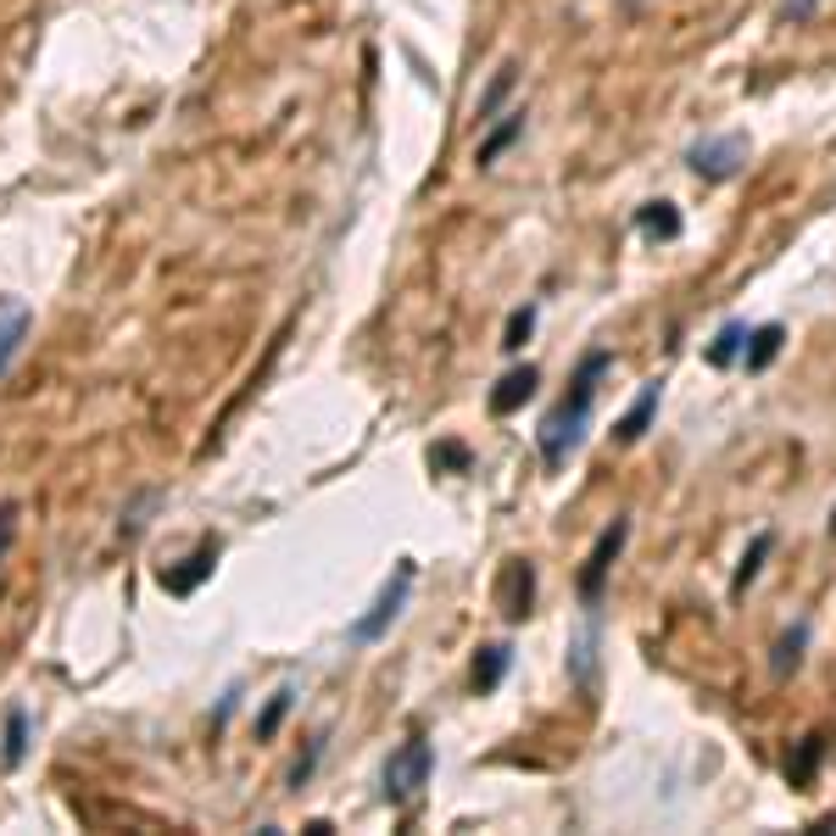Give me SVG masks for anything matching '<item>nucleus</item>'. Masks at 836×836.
I'll list each match as a JSON object with an SVG mask.
<instances>
[{"label":"nucleus","mask_w":836,"mask_h":836,"mask_svg":"<svg viewBox=\"0 0 836 836\" xmlns=\"http://www.w3.org/2000/svg\"><path fill=\"white\" fill-rule=\"evenodd\" d=\"M519 135H525V107H519V112H508L502 123H491V135L475 146V162H480V168H491V162H497V157L519 140Z\"/></svg>","instance_id":"nucleus-11"},{"label":"nucleus","mask_w":836,"mask_h":836,"mask_svg":"<svg viewBox=\"0 0 836 836\" xmlns=\"http://www.w3.org/2000/svg\"><path fill=\"white\" fill-rule=\"evenodd\" d=\"M569 675H575V686H580V691H591V686H597V614H591V625L580 630V641L569 647Z\"/></svg>","instance_id":"nucleus-13"},{"label":"nucleus","mask_w":836,"mask_h":836,"mask_svg":"<svg viewBox=\"0 0 836 836\" xmlns=\"http://www.w3.org/2000/svg\"><path fill=\"white\" fill-rule=\"evenodd\" d=\"M780 346H786V329H780V324H758V329L747 335V351H742L747 374H764V368L780 357Z\"/></svg>","instance_id":"nucleus-10"},{"label":"nucleus","mask_w":836,"mask_h":836,"mask_svg":"<svg viewBox=\"0 0 836 836\" xmlns=\"http://www.w3.org/2000/svg\"><path fill=\"white\" fill-rule=\"evenodd\" d=\"M636 229H641V235H658V240H675V235H680L675 201H647V207L636 212Z\"/></svg>","instance_id":"nucleus-17"},{"label":"nucleus","mask_w":836,"mask_h":836,"mask_svg":"<svg viewBox=\"0 0 836 836\" xmlns=\"http://www.w3.org/2000/svg\"><path fill=\"white\" fill-rule=\"evenodd\" d=\"M412 575H418V564H412V558H401V564H396V575H390V580L379 586V597H374V608H368V614H362V619L351 625V641H357V647H362V641H379V636H385V630L396 625V614L407 608V591H412Z\"/></svg>","instance_id":"nucleus-2"},{"label":"nucleus","mask_w":836,"mask_h":836,"mask_svg":"<svg viewBox=\"0 0 836 836\" xmlns=\"http://www.w3.org/2000/svg\"><path fill=\"white\" fill-rule=\"evenodd\" d=\"M23 758H29V708L12 703V708H7V730H0V764L18 769Z\"/></svg>","instance_id":"nucleus-9"},{"label":"nucleus","mask_w":836,"mask_h":836,"mask_svg":"<svg viewBox=\"0 0 836 836\" xmlns=\"http://www.w3.org/2000/svg\"><path fill=\"white\" fill-rule=\"evenodd\" d=\"M803 647H808V625L797 619V625H792V630L775 641V658H769V669H775V675H792V669L803 664Z\"/></svg>","instance_id":"nucleus-20"},{"label":"nucleus","mask_w":836,"mask_h":836,"mask_svg":"<svg viewBox=\"0 0 836 836\" xmlns=\"http://www.w3.org/2000/svg\"><path fill=\"white\" fill-rule=\"evenodd\" d=\"M296 708V686H279L273 697H268V708L257 714V742H273V730L285 725V714Z\"/></svg>","instance_id":"nucleus-21"},{"label":"nucleus","mask_w":836,"mask_h":836,"mask_svg":"<svg viewBox=\"0 0 836 836\" xmlns=\"http://www.w3.org/2000/svg\"><path fill=\"white\" fill-rule=\"evenodd\" d=\"M747 335H753V329H747L742 318H730V324L714 335V346H708V362H714V368H730V362L747 351Z\"/></svg>","instance_id":"nucleus-18"},{"label":"nucleus","mask_w":836,"mask_h":836,"mask_svg":"<svg viewBox=\"0 0 836 836\" xmlns=\"http://www.w3.org/2000/svg\"><path fill=\"white\" fill-rule=\"evenodd\" d=\"M29 329H34V312H29L18 296H0V374H7V368L18 362V351H23Z\"/></svg>","instance_id":"nucleus-5"},{"label":"nucleus","mask_w":836,"mask_h":836,"mask_svg":"<svg viewBox=\"0 0 836 836\" xmlns=\"http://www.w3.org/2000/svg\"><path fill=\"white\" fill-rule=\"evenodd\" d=\"M430 464H436V469H469V447H464V441H447V447L430 452Z\"/></svg>","instance_id":"nucleus-23"},{"label":"nucleus","mask_w":836,"mask_h":836,"mask_svg":"<svg viewBox=\"0 0 836 836\" xmlns=\"http://www.w3.org/2000/svg\"><path fill=\"white\" fill-rule=\"evenodd\" d=\"M769 553H775V530H758V536H753V547L742 553V569H736V580H730V591H736V597H742V591L758 580V569H764V558H769Z\"/></svg>","instance_id":"nucleus-19"},{"label":"nucleus","mask_w":836,"mask_h":836,"mask_svg":"<svg viewBox=\"0 0 836 836\" xmlns=\"http://www.w3.org/2000/svg\"><path fill=\"white\" fill-rule=\"evenodd\" d=\"M514 84H519V68H514V62H508V68H497V79L486 84V96H480V107H475V118H480V129L502 118V101L514 96Z\"/></svg>","instance_id":"nucleus-14"},{"label":"nucleus","mask_w":836,"mask_h":836,"mask_svg":"<svg viewBox=\"0 0 836 836\" xmlns=\"http://www.w3.org/2000/svg\"><path fill=\"white\" fill-rule=\"evenodd\" d=\"M742 162H747V140H742V135H714V140H697V146L686 151V168H691L703 185L736 179Z\"/></svg>","instance_id":"nucleus-3"},{"label":"nucleus","mask_w":836,"mask_h":836,"mask_svg":"<svg viewBox=\"0 0 836 836\" xmlns=\"http://www.w3.org/2000/svg\"><path fill=\"white\" fill-rule=\"evenodd\" d=\"M12 536H18V502H0V558H7Z\"/></svg>","instance_id":"nucleus-24"},{"label":"nucleus","mask_w":836,"mask_h":836,"mask_svg":"<svg viewBox=\"0 0 836 836\" xmlns=\"http://www.w3.org/2000/svg\"><path fill=\"white\" fill-rule=\"evenodd\" d=\"M653 412H658V385H641V396L630 401V412L614 425V441H619V447H636V441L653 430Z\"/></svg>","instance_id":"nucleus-8"},{"label":"nucleus","mask_w":836,"mask_h":836,"mask_svg":"<svg viewBox=\"0 0 836 836\" xmlns=\"http://www.w3.org/2000/svg\"><path fill=\"white\" fill-rule=\"evenodd\" d=\"M625 541H630V519H614V525L597 536V547H591V558H586V569H580V597H586V608H597V603H603L608 569L619 564Z\"/></svg>","instance_id":"nucleus-4"},{"label":"nucleus","mask_w":836,"mask_h":836,"mask_svg":"<svg viewBox=\"0 0 836 836\" xmlns=\"http://www.w3.org/2000/svg\"><path fill=\"white\" fill-rule=\"evenodd\" d=\"M530 597H536V569H530L525 558H514V564H508V603H502V614L519 625V619L530 614Z\"/></svg>","instance_id":"nucleus-12"},{"label":"nucleus","mask_w":836,"mask_h":836,"mask_svg":"<svg viewBox=\"0 0 836 836\" xmlns=\"http://www.w3.org/2000/svg\"><path fill=\"white\" fill-rule=\"evenodd\" d=\"M508 664H514V647H480V658H475V691H497L502 686V675H508Z\"/></svg>","instance_id":"nucleus-15"},{"label":"nucleus","mask_w":836,"mask_h":836,"mask_svg":"<svg viewBox=\"0 0 836 836\" xmlns=\"http://www.w3.org/2000/svg\"><path fill=\"white\" fill-rule=\"evenodd\" d=\"M814 12H819V0H786V7H780V18H786V23H808Z\"/></svg>","instance_id":"nucleus-25"},{"label":"nucleus","mask_w":836,"mask_h":836,"mask_svg":"<svg viewBox=\"0 0 836 836\" xmlns=\"http://www.w3.org/2000/svg\"><path fill=\"white\" fill-rule=\"evenodd\" d=\"M530 329H536V307H519V312L508 318V335H502V351H525V340H530Z\"/></svg>","instance_id":"nucleus-22"},{"label":"nucleus","mask_w":836,"mask_h":836,"mask_svg":"<svg viewBox=\"0 0 836 836\" xmlns=\"http://www.w3.org/2000/svg\"><path fill=\"white\" fill-rule=\"evenodd\" d=\"M430 775H436V747L425 736H407L385 764V803H412L430 786Z\"/></svg>","instance_id":"nucleus-1"},{"label":"nucleus","mask_w":836,"mask_h":836,"mask_svg":"<svg viewBox=\"0 0 836 836\" xmlns=\"http://www.w3.org/2000/svg\"><path fill=\"white\" fill-rule=\"evenodd\" d=\"M825 747H830L825 736H803V742H797V753L786 758V780H792V786H808V780H814V769H819V758H825Z\"/></svg>","instance_id":"nucleus-16"},{"label":"nucleus","mask_w":836,"mask_h":836,"mask_svg":"<svg viewBox=\"0 0 836 836\" xmlns=\"http://www.w3.org/2000/svg\"><path fill=\"white\" fill-rule=\"evenodd\" d=\"M212 564H218V541H201V547L185 558V569H162V586H168L173 597H185V591H196V586L212 575Z\"/></svg>","instance_id":"nucleus-7"},{"label":"nucleus","mask_w":836,"mask_h":836,"mask_svg":"<svg viewBox=\"0 0 836 836\" xmlns=\"http://www.w3.org/2000/svg\"><path fill=\"white\" fill-rule=\"evenodd\" d=\"M536 385H541V368H536V362H525V368H508V374L497 379V390H491V412H497V418L519 412V407L536 396Z\"/></svg>","instance_id":"nucleus-6"}]
</instances>
